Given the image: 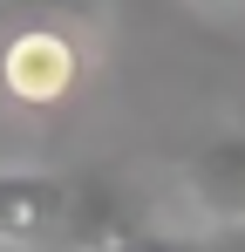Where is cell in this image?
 Instances as JSON below:
<instances>
[{
  "label": "cell",
  "mask_w": 245,
  "mask_h": 252,
  "mask_svg": "<svg viewBox=\"0 0 245 252\" xmlns=\"http://www.w3.org/2000/svg\"><path fill=\"white\" fill-rule=\"evenodd\" d=\"M75 184L48 170H0V246H61Z\"/></svg>",
  "instance_id": "cell-2"
},
{
  "label": "cell",
  "mask_w": 245,
  "mask_h": 252,
  "mask_svg": "<svg viewBox=\"0 0 245 252\" xmlns=\"http://www.w3.org/2000/svg\"><path fill=\"white\" fill-rule=\"evenodd\" d=\"M82 82V41L61 28H21L0 41V89L28 109H55Z\"/></svg>",
  "instance_id": "cell-1"
},
{
  "label": "cell",
  "mask_w": 245,
  "mask_h": 252,
  "mask_svg": "<svg viewBox=\"0 0 245 252\" xmlns=\"http://www.w3.org/2000/svg\"><path fill=\"white\" fill-rule=\"evenodd\" d=\"M184 198L211 225H245V129H225L184 157Z\"/></svg>",
  "instance_id": "cell-3"
},
{
  "label": "cell",
  "mask_w": 245,
  "mask_h": 252,
  "mask_svg": "<svg viewBox=\"0 0 245 252\" xmlns=\"http://www.w3.org/2000/svg\"><path fill=\"white\" fill-rule=\"evenodd\" d=\"M95 14H102V0H0V28H7V34H21V28H61V34H82Z\"/></svg>",
  "instance_id": "cell-4"
}]
</instances>
